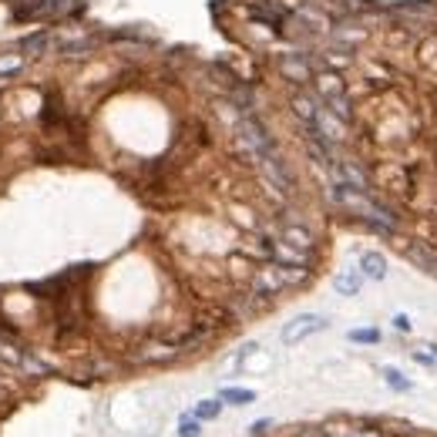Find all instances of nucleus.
<instances>
[{
	"mask_svg": "<svg viewBox=\"0 0 437 437\" xmlns=\"http://www.w3.org/2000/svg\"><path fill=\"white\" fill-rule=\"evenodd\" d=\"M273 67L289 88H310L313 74L320 71V61L313 51H289V47H273Z\"/></svg>",
	"mask_w": 437,
	"mask_h": 437,
	"instance_id": "f257e3e1",
	"label": "nucleus"
},
{
	"mask_svg": "<svg viewBox=\"0 0 437 437\" xmlns=\"http://www.w3.org/2000/svg\"><path fill=\"white\" fill-rule=\"evenodd\" d=\"M320 330H326V320H323V316H316V313H300V316H293V320L282 326L280 337L286 346H296V344H303L306 337L320 333Z\"/></svg>",
	"mask_w": 437,
	"mask_h": 437,
	"instance_id": "f03ea898",
	"label": "nucleus"
},
{
	"mask_svg": "<svg viewBox=\"0 0 437 437\" xmlns=\"http://www.w3.org/2000/svg\"><path fill=\"white\" fill-rule=\"evenodd\" d=\"M313 91L320 101H330V98H337V94H346L350 91V85H346V74L344 71H333V67H320L316 74H313Z\"/></svg>",
	"mask_w": 437,
	"mask_h": 437,
	"instance_id": "7ed1b4c3",
	"label": "nucleus"
},
{
	"mask_svg": "<svg viewBox=\"0 0 437 437\" xmlns=\"http://www.w3.org/2000/svg\"><path fill=\"white\" fill-rule=\"evenodd\" d=\"M323 101L316 98L313 88H289V111L296 115V122H316Z\"/></svg>",
	"mask_w": 437,
	"mask_h": 437,
	"instance_id": "20e7f679",
	"label": "nucleus"
},
{
	"mask_svg": "<svg viewBox=\"0 0 437 437\" xmlns=\"http://www.w3.org/2000/svg\"><path fill=\"white\" fill-rule=\"evenodd\" d=\"M17 54H24V58L54 54V31H51V27H37V31L24 34V37L17 41Z\"/></svg>",
	"mask_w": 437,
	"mask_h": 437,
	"instance_id": "39448f33",
	"label": "nucleus"
},
{
	"mask_svg": "<svg viewBox=\"0 0 437 437\" xmlns=\"http://www.w3.org/2000/svg\"><path fill=\"white\" fill-rule=\"evenodd\" d=\"M404 252H407V259H410L417 269H424V273L437 276V252L431 249L427 243H404Z\"/></svg>",
	"mask_w": 437,
	"mask_h": 437,
	"instance_id": "423d86ee",
	"label": "nucleus"
},
{
	"mask_svg": "<svg viewBox=\"0 0 437 437\" xmlns=\"http://www.w3.org/2000/svg\"><path fill=\"white\" fill-rule=\"evenodd\" d=\"M360 276L363 280H387V259H383V252H377V249H367V252H360Z\"/></svg>",
	"mask_w": 437,
	"mask_h": 437,
	"instance_id": "0eeeda50",
	"label": "nucleus"
},
{
	"mask_svg": "<svg viewBox=\"0 0 437 437\" xmlns=\"http://www.w3.org/2000/svg\"><path fill=\"white\" fill-rule=\"evenodd\" d=\"M323 108L326 111H333L340 122H346V125H353L357 122V101H353V94H337V98H330V101H323Z\"/></svg>",
	"mask_w": 437,
	"mask_h": 437,
	"instance_id": "6e6552de",
	"label": "nucleus"
},
{
	"mask_svg": "<svg viewBox=\"0 0 437 437\" xmlns=\"http://www.w3.org/2000/svg\"><path fill=\"white\" fill-rule=\"evenodd\" d=\"M360 286H363L360 269H344V273H337V276H333V289H337L340 296H357V293H360Z\"/></svg>",
	"mask_w": 437,
	"mask_h": 437,
	"instance_id": "1a4fd4ad",
	"label": "nucleus"
},
{
	"mask_svg": "<svg viewBox=\"0 0 437 437\" xmlns=\"http://www.w3.org/2000/svg\"><path fill=\"white\" fill-rule=\"evenodd\" d=\"M222 401L232 404V407H246L256 401V394H252V390H243V387H225V390H222Z\"/></svg>",
	"mask_w": 437,
	"mask_h": 437,
	"instance_id": "9d476101",
	"label": "nucleus"
},
{
	"mask_svg": "<svg viewBox=\"0 0 437 437\" xmlns=\"http://www.w3.org/2000/svg\"><path fill=\"white\" fill-rule=\"evenodd\" d=\"M21 67H24V54H3V58H0V81L14 78Z\"/></svg>",
	"mask_w": 437,
	"mask_h": 437,
	"instance_id": "9b49d317",
	"label": "nucleus"
},
{
	"mask_svg": "<svg viewBox=\"0 0 437 437\" xmlns=\"http://www.w3.org/2000/svg\"><path fill=\"white\" fill-rule=\"evenodd\" d=\"M383 380H387V387H390V390H401V394H407V390L414 387V383H410L401 370H394V367H383Z\"/></svg>",
	"mask_w": 437,
	"mask_h": 437,
	"instance_id": "f8f14e48",
	"label": "nucleus"
},
{
	"mask_svg": "<svg viewBox=\"0 0 437 437\" xmlns=\"http://www.w3.org/2000/svg\"><path fill=\"white\" fill-rule=\"evenodd\" d=\"M218 410H222L218 401H202V404L195 407V417H199V421H216Z\"/></svg>",
	"mask_w": 437,
	"mask_h": 437,
	"instance_id": "ddd939ff",
	"label": "nucleus"
},
{
	"mask_svg": "<svg viewBox=\"0 0 437 437\" xmlns=\"http://www.w3.org/2000/svg\"><path fill=\"white\" fill-rule=\"evenodd\" d=\"M346 337H350L353 344H377V340H380V333H377L374 326H370V330H350Z\"/></svg>",
	"mask_w": 437,
	"mask_h": 437,
	"instance_id": "4468645a",
	"label": "nucleus"
},
{
	"mask_svg": "<svg viewBox=\"0 0 437 437\" xmlns=\"http://www.w3.org/2000/svg\"><path fill=\"white\" fill-rule=\"evenodd\" d=\"M202 434V424H199V417H195V421H182V424H179V437H199Z\"/></svg>",
	"mask_w": 437,
	"mask_h": 437,
	"instance_id": "2eb2a0df",
	"label": "nucleus"
},
{
	"mask_svg": "<svg viewBox=\"0 0 437 437\" xmlns=\"http://www.w3.org/2000/svg\"><path fill=\"white\" fill-rule=\"evenodd\" d=\"M414 360H417L421 367H434V363H437V353H424V350H414Z\"/></svg>",
	"mask_w": 437,
	"mask_h": 437,
	"instance_id": "dca6fc26",
	"label": "nucleus"
},
{
	"mask_svg": "<svg viewBox=\"0 0 437 437\" xmlns=\"http://www.w3.org/2000/svg\"><path fill=\"white\" fill-rule=\"evenodd\" d=\"M390 323H394V330H397V333H410V320H407L404 313H397Z\"/></svg>",
	"mask_w": 437,
	"mask_h": 437,
	"instance_id": "f3484780",
	"label": "nucleus"
},
{
	"mask_svg": "<svg viewBox=\"0 0 437 437\" xmlns=\"http://www.w3.org/2000/svg\"><path fill=\"white\" fill-rule=\"evenodd\" d=\"M266 427H269V421H259V424H252V434H262Z\"/></svg>",
	"mask_w": 437,
	"mask_h": 437,
	"instance_id": "a211bd4d",
	"label": "nucleus"
},
{
	"mask_svg": "<svg viewBox=\"0 0 437 437\" xmlns=\"http://www.w3.org/2000/svg\"><path fill=\"white\" fill-rule=\"evenodd\" d=\"M306 437H333V434H326V431H313V434H306Z\"/></svg>",
	"mask_w": 437,
	"mask_h": 437,
	"instance_id": "6ab92c4d",
	"label": "nucleus"
}]
</instances>
